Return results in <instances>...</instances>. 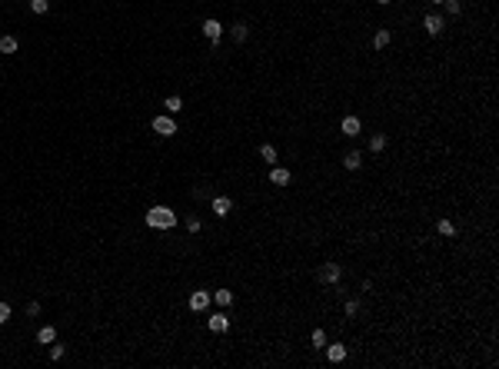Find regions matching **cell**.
<instances>
[{
    "mask_svg": "<svg viewBox=\"0 0 499 369\" xmlns=\"http://www.w3.org/2000/svg\"><path fill=\"white\" fill-rule=\"evenodd\" d=\"M143 219H146L150 230H173V226H177V213H173L170 207H150Z\"/></svg>",
    "mask_w": 499,
    "mask_h": 369,
    "instance_id": "obj_1",
    "label": "cell"
},
{
    "mask_svg": "<svg viewBox=\"0 0 499 369\" xmlns=\"http://www.w3.org/2000/svg\"><path fill=\"white\" fill-rule=\"evenodd\" d=\"M316 280H320L323 286H336V283L343 280V266L329 260V263H323V266H320V273H316Z\"/></svg>",
    "mask_w": 499,
    "mask_h": 369,
    "instance_id": "obj_2",
    "label": "cell"
},
{
    "mask_svg": "<svg viewBox=\"0 0 499 369\" xmlns=\"http://www.w3.org/2000/svg\"><path fill=\"white\" fill-rule=\"evenodd\" d=\"M150 126H153V133H160V137H173V133H177V120H173L170 113H157V117L150 120Z\"/></svg>",
    "mask_w": 499,
    "mask_h": 369,
    "instance_id": "obj_3",
    "label": "cell"
},
{
    "mask_svg": "<svg viewBox=\"0 0 499 369\" xmlns=\"http://www.w3.org/2000/svg\"><path fill=\"white\" fill-rule=\"evenodd\" d=\"M200 30H203V37H207V40H213V47L220 44V37H223V24H220L216 17H207V20L200 24Z\"/></svg>",
    "mask_w": 499,
    "mask_h": 369,
    "instance_id": "obj_4",
    "label": "cell"
},
{
    "mask_svg": "<svg viewBox=\"0 0 499 369\" xmlns=\"http://www.w3.org/2000/svg\"><path fill=\"white\" fill-rule=\"evenodd\" d=\"M360 130H363V123H360V117H353V113H346V117L340 120V133H343L346 140L360 137Z\"/></svg>",
    "mask_w": 499,
    "mask_h": 369,
    "instance_id": "obj_5",
    "label": "cell"
},
{
    "mask_svg": "<svg viewBox=\"0 0 499 369\" xmlns=\"http://www.w3.org/2000/svg\"><path fill=\"white\" fill-rule=\"evenodd\" d=\"M423 30H426V37H439V33L446 30V20H442L439 13H426V17H423Z\"/></svg>",
    "mask_w": 499,
    "mask_h": 369,
    "instance_id": "obj_6",
    "label": "cell"
},
{
    "mask_svg": "<svg viewBox=\"0 0 499 369\" xmlns=\"http://www.w3.org/2000/svg\"><path fill=\"white\" fill-rule=\"evenodd\" d=\"M323 353H326V359L329 363H346V356H349V349H346V343H326L323 346Z\"/></svg>",
    "mask_w": 499,
    "mask_h": 369,
    "instance_id": "obj_7",
    "label": "cell"
},
{
    "mask_svg": "<svg viewBox=\"0 0 499 369\" xmlns=\"http://www.w3.org/2000/svg\"><path fill=\"white\" fill-rule=\"evenodd\" d=\"M210 300H213V293H210V289H196V293H190V303H187V306L193 309V313H203V309L210 306Z\"/></svg>",
    "mask_w": 499,
    "mask_h": 369,
    "instance_id": "obj_8",
    "label": "cell"
},
{
    "mask_svg": "<svg viewBox=\"0 0 499 369\" xmlns=\"http://www.w3.org/2000/svg\"><path fill=\"white\" fill-rule=\"evenodd\" d=\"M369 44H373V50H386V47L393 44V30H390V27H379V30L373 33V40H369Z\"/></svg>",
    "mask_w": 499,
    "mask_h": 369,
    "instance_id": "obj_9",
    "label": "cell"
},
{
    "mask_svg": "<svg viewBox=\"0 0 499 369\" xmlns=\"http://www.w3.org/2000/svg\"><path fill=\"white\" fill-rule=\"evenodd\" d=\"M207 329L210 333H227L230 329V316L227 313H213V316L207 319Z\"/></svg>",
    "mask_w": 499,
    "mask_h": 369,
    "instance_id": "obj_10",
    "label": "cell"
},
{
    "mask_svg": "<svg viewBox=\"0 0 499 369\" xmlns=\"http://www.w3.org/2000/svg\"><path fill=\"white\" fill-rule=\"evenodd\" d=\"M290 180H293V173L286 167H273L270 170V183H273V187H286Z\"/></svg>",
    "mask_w": 499,
    "mask_h": 369,
    "instance_id": "obj_11",
    "label": "cell"
},
{
    "mask_svg": "<svg viewBox=\"0 0 499 369\" xmlns=\"http://www.w3.org/2000/svg\"><path fill=\"white\" fill-rule=\"evenodd\" d=\"M213 213L216 216H230V213H233V200H230V196H213Z\"/></svg>",
    "mask_w": 499,
    "mask_h": 369,
    "instance_id": "obj_12",
    "label": "cell"
},
{
    "mask_svg": "<svg viewBox=\"0 0 499 369\" xmlns=\"http://www.w3.org/2000/svg\"><path fill=\"white\" fill-rule=\"evenodd\" d=\"M436 233H439V236H446V239H456V233H459V230H456V223L449 216H442L439 223H436Z\"/></svg>",
    "mask_w": 499,
    "mask_h": 369,
    "instance_id": "obj_13",
    "label": "cell"
},
{
    "mask_svg": "<svg viewBox=\"0 0 499 369\" xmlns=\"http://www.w3.org/2000/svg\"><path fill=\"white\" fill-rule=\"evenodd\" d=\"M230 37H233V40H236V44H243V40H247V37H250V27H247V24H243V20H236V24H233V27H230Z\"/></svg>",
    "mask_w": 499,
    "mask_h": 369,
    "instance_id": "obj_14",
    "label": "cell"
},
{
    "mask_svg": "<svg viewBox=\"0 0 499 369\" xmlns=\"http://www.w3.org/2000/svg\"><path fill=\"white\" fill-rule=\"evenodd\" d=\"M343 167H346V170H360L363 167V153L360 150H349L346 157H343Z\"/></svg>",
    "mask_w": 499,
    "mask_h": 369,
    "instance_id": "obj_15",
    "label": "cell"
},
{
    "mask_svg": "<svg viewBox=\"0 0 499 369\" xmlns=\"http://www.w3.org/2000/svg\"><path fill=\"white\" fill-rule=\"evenodd\" d=\"M53 339H57V329H53V326H40V329H37V343L50 346Z\"/></svg>",
    "mask_w": 499,
    "mask_h": 369,
    "instance_id": "obj_16",
    "label": "cell"
},
{
    "mask_svg": "<svg viewBox=\"0 0 499 369\" xmlns=\"http://www.w3.org/2000/svg\"><path fill=\"white\" fill-rule=\"evenodd\" d=\"M366 146H369V153H383L386 150V133H373Z\"/></svg>",
    "mask_w": 499,
    "mask_h": 369,
    "instance_id": "obj_17",
    "label": "cell"
},
{
    "mask_svg": "<svg viewBox=\"0 0 499 369\" xmlns=\"http://www.w3.org/2000/svg\"><path fill=\"white\" fill-rule=\"evenodd\" d=\"M17 37H10V33H4V37H0V53H17Z\"/></svg>",
    "mask_w": 499,
    "mask_h": 369,
    "instance_id": "obj_18",
    "label": "cell"
},
{
    "mask_svg": "<svg viewBox=\"0 0 499 369\" xmlns=\"http://www.w3.org/2000/svg\"><path fill=\"white\" fill-rule=\"evenodd\" d=\"M260 157L266 160V167H273V163H276V146H273V143H263V146H260Z\"/></svg>",
    "mask_w": 499,
    "mask_h": 369,
    "instance_id": "obj_19",
    "label": "cell"
},
{
    "mask_svg": "<svg viewBox=\"0 0 499 369\" xmlns=\"http://www.w3.org/2000/svg\"><path fill=\"white\" fill-rule=\"evenodd\" d=\"M163 106H167V113H180V110H183V100L173 94V97H167V100H163Z\"/></svg>",
    "mask_w": 499,
    "mask_h": 369,
    "instance_id": "obj_20",
    "label": "cell"
},
{
    "mask_svg": "<svg viewBox=\"0 0 499 369\" xmlns=\"http://www.w3.org/2000/svg\"><path fill=\"white\" fill-rule=\"evenodd\" d=\"M343 316H349V319L360 316V300H346V303H343Z\"/></svg>",
    "mask_w": 499,
    "mask_h": 369,
    "instance_id": "obj_21",
    "label": "cell"
},
{
    "mask_svg": "<svg viewBox=\"0 0 499 369\" xmlns=\"http://www.w3.org/2000/svg\"><path fill=\"white\" fill-rule=\"evenodd\" d=\"M442 7H446L449 17H459V13H463V4H459V0H442Z\"/></svg>",
    "mask_w": 499,
    "mask_h": 369,
    "instance_id": "obj_22",
    "label": "cell"
},
{
    "mask_svg": "<svg viewBox=\"0 0 499 369\" xmlns=\"http://www.w3.org/2000/svg\"><path fill=\"white\" fill-rule=\"evenodd\" d=\"M213 300L220 303V306H230V303H233V293H230V289H216V293H213Z\"/></svg>",
    "mask_w": 499,
    "mask_h": 369,
    "instance_id": "obj_23",
    "label": "cell"
},
{
    "mask_svg": "<svg viewBox=\"0 0 499 369\" xmlns=\"http://www.w3.org/2000/svg\"><path fill=\"white\" fill-rule=\"evenodd\" d=\"M310 343L316 346V349H323V346H326V333H323V329H313L310 333Z\"/></svg>",
    "mask_w": 499,
    "mask_h": 369,
    "instance_id": "obj_24",
    "label": "cell"
},
{
    "mask_svg": "<svg viewBox=\"0 0 499 369\" xmlns=\"http://www.w3.org/2000/svg\"><path fill=\"white\" fill-rule=\"evenodd\" d=\"M30 10L33 13H47L50 10V0H30Z\"/></svg>",
    "mask_w": 499,
    "mask_h": 369,
    "instance_id": "obj_25",
    "label": "cell"
},
{
    "mask_svg": "<svg viewBox=\"0 0 499 369\" xmlns=\"http://www.w3.org/2000/svg\"><path fill=\"white\" fill-rule=\"evenodd\" d=\"M63 353H67V346H57V343L50 346V359H53V363H57V359H63Z\"/></svg>",
    "mask_w": 499,
    "mask_h": 369,
    "instance_id": "obj_26",
    "label": "cell"
},
{
    "mask_svg": "<svg viewBox=\"0 0 499 369\" xmlns=\"http://www.w3.org/2000/svg\"><path fill=\"white\" fill-rule=\"evenodd\" d=\"M10 319V303H0V326Z\"/></svg>",
    "mask_w": 499,
    "mask_h": 369,
    "instance_id": "obj_27",
    "label": "cell"
},
{
    "mask_svg": "<svg viewBox=\"0 0 499 369\" xmlns=\"http://www.w3.org/2000/svg\"><path fill=\"white\" fill-rule=\"evenodd\" d=\"M187 230H190V233H200V219L190 216V219H187Z\"/></svg>",
    "mask_w": 499,
    "mask_h": 369,
    "instance_id": "obj_28",
    "label": "cell"
},
{
    "mask_svg": "<svg viewBox=\"0 0 499 369\" xmlns=\"http://www.w3.org/2000/svg\"><path fill=\"white\" fill-rule=\"evenodd\" d=\"M27 316H40V303H30V306H27Z\"/></svg>",
    "mask_w": 499,
    "mask_h": 369,
    "instance_id": "obj_29",
    "label": "cell"
},
{
    "mask_svg": "<svg viewBox=\"0 0 499 369\" xmlns=\"http://www.w3.org/2000/svg\"><path fill=\"white\" fill-rule=\"evenodd\" d=\"M376 4H379V7H390V4H393V0H376Z\"/></svg>",
    "mask_w": 499,
    "mask_h": 369,
    "instance_id": "obj_30",
    "label": "cell"
},
{
    "mask_svg": "<svg viewBox=\"0 0 499 369\" xmlns=\"http://www.w3.org/2000/svg\"><path fill=\"white\" fill-rule=\"evenodd\" d=\"M430 4H442V0H430Z\"/></svg>",
    "mask_w": 499,
    "mask_h": 369,
    "instance_id": "obj_31",
    "label": "cell"
}]
</instances>
